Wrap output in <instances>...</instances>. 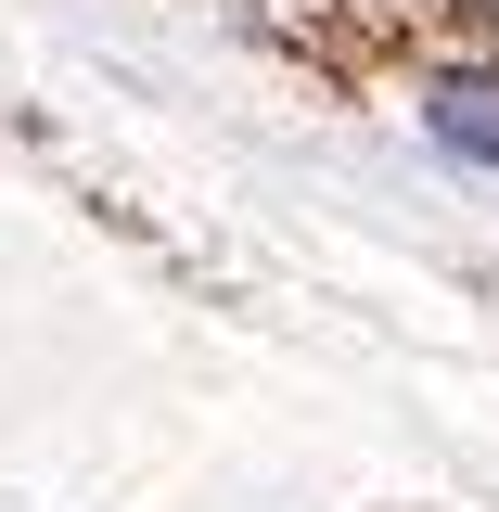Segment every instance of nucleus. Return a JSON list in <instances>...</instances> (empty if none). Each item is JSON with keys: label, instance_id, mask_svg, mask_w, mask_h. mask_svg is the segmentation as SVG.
Wrapping results in <instances>:
<instances>
[{"label": "nucleus", "instance_id": "1", "mask_svg": "<svg viewBox=\"0 0 499 512\" xmlns=\"http://www.w3.org/2000/svg\"><path fill=\"white\" fill-rule=\"evenodd\" d=\"M423 128H436L448 154L499 167V77H436V90H423Z\"/></svg>", "mask_w": 499, "mask_h": 512}]
</instances>
